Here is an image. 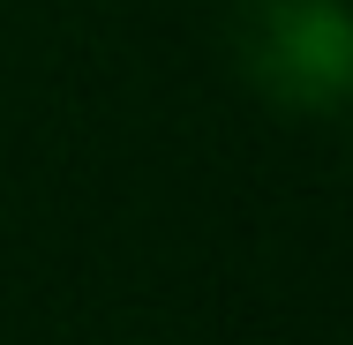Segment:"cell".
Wrapping results in <instances>:
<instances>
[{"label":"cell","mask_w":353,"mask_h":345,"mask_svg":"<svg viewBox=\"0 0 353 345\" xmlns=\"http://www.w3.org/2000/svg\"><path fill=\"white\" fill-rule=\"evenodd\" d=\"M233 53L263 98H279L293 113H331L353 83L346 0H241Z\"/></svg>","instance_id":"cell-1"}]
</instances>
